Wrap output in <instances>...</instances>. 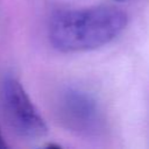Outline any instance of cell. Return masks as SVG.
I'll list each match as a JSON object with an SVG mask.
<instances>
[{
    "label": "cell",
    "mask_w": 149,
    "mask_h": 149,
    "mask_svg": "<svg viewBox=\"0 0 149 149\" xmlns=\"http://www.w3.org/2000/svg\"><path fill=\"white\" fill-rule=\"evenodd\" d=\"M55 113L68 130L94 137L106 128V118L94 95L79 87L68 86L59 91L55 101Z\"/></svg>",
    "instance_id": "2"
},
{
    "label": "cell",
    "mask_w": 149,
    "mask_h": 149,
    "mask_svg": "<svg viewBox=\"0 0 149 149\" xmlns=\"http://www.w3.org/2000/svg\"><path fill=\"white\" fill-rule=\"evenodd\" d=\"M0 105L10 128L19 136L37 140L48 134V126L21 81L6 74L0 84Z\"/></svg>",
    "instance_id": "3"
},
{
    "label": "cell",
    "mask_w": 149,
    "mask_h": 149,
    "mask_svg": "<svg viewBox=\"0 0 149 149\" xmlns=\"http://www.w3.org/2000/svg\"><path fill=\"white\" fill-rule=\"evenodd\" d=\"M127 23L128 15L111 5L58 9L49 19L48 36L61 52H85L111 43Z\"/></svg>",
    "instance_id": "1"
},
{
    "label": "cell",
    "mask_w": 149,
    "mask_h": 149,
    "mask_svg": "<svg viewBox=\"0 0 149 149\" xmlns=\"http://www.w3.org/2000/svg\"><path fill=\"white\" fill-rule=\"evenodd\" d=\"M118 1H125V0H118Z\"/></svg>",
    "instance_id": "5"
},
{
    "label": "cell",
    "mask_w": 149,
    "mask_h": 149,
    "mask_svg": "<svg viewBox=\"0 0 149 149\" xmlns=\"http://www.w3.org/2000/svg\"><path fill=\"white\" fill-rule=\"evenodd\" d=\"M3 148H7V143L2 136V133H1V129H0V149H3Z\"/></svg>",
    "instance_id": "4"
}]
</instances>
